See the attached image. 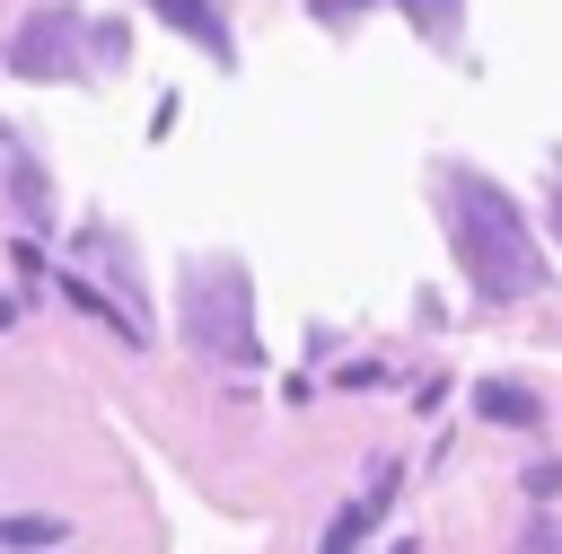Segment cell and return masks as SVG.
<instances>
[{
    "label": "cell",
    "instance_id": "cell-1",
    "mask_svg": "<svg viewBox=\"0 0 562 554\" xmlns=\"http://www.w3.org/2000/svg\"><path fill=\"white\" fill-rule=\"evenodd\" d=\"M439 193H448V246L457 264L474 273L483 299H527L544 281V255L527 246V220L501 185H483L474 167H439Z\"/></svg>",
    "mask_w": 562,
    "mask_h": 554
},
{
    "label": "cell",
    "instance_id": "cell-2",
    "mask_svg": "<svg viewBox=\"0 0 562 554\" xmlns=\"http://www.w3.org/2000/svg\"><path fill=\"white\" fill-rule=\"evenodd\" d=\"M184 334H193L211 361H263V352H255V325H246V290H237L228 264L184 299Z\"/></svg>",
    "mask_w": 562,
    "mask_h": 554
},
{
    "label": "cell",
    "instance_id": "cell-3",
    "mask_svg": "<svg viewBox=\"0 0 562 554\" xmlns=\"http://www.w3.org/2000/svg\"><path fill=\"white\" fill-rule=\"evenodd\" d=\"M79 44H88V26L70 9H35L9 44V70L18 79H79Z\"/></svg>",
    "mask_w": 562,
    "mask_h": 554
},
{
    "label": "cell",
    "instance_id": "cell-4",
    "mask_svg": "<svg viewBox=\"0 0 562 554\" xmlns=\"http://www.w3.org/2000/svg\"><path fill=\"white\" fill-rule=\"evenodd\" d=\"M395 484H404V466H395V457H378V466H369V492L334 510V528H325V554H360V536H369V528L386 519V501H395Z\"/></svg>",
    "mask_w": 562,
    "mask_h": 554
},
{
    "label": "cell",
    "instance_id": "cell-5",
    "mask_svg": "<svg viewBox=\"0 0 562 554\" xmlns=\"http://www.w3.org/2000/svg\"><path fill=\"white\" fill-rule=\"evenodd\" d=\"M474 413L501 422V431H536V422H544V396H527V387H509V378H483V387H474Z\"/></svg>",
    "mask_w": 562,
    "mask_h": 554
},
{
    "label": "cell",
    "instance_id": "cell-6",
    "mask_svg": "<svg viewBox=\"0 0 562 554\" xmlns=\"http://www.w3.org/2000/svg\"><path fill=\"white\" fill-rule=\"evenodd\" d=\"M158 18H167V26H184V35H202V44L228 62V26H220V9H211V0H158Z\"/></svg>",
    "mask_w": 562,
    "mask_h": 554
},
{
    "label": "cell",
    "instance_id": "cell-7",
    "mask_svg": "<svg viewBox=\"0 0 562 554\" xmlns=\"http://www.w3.org/2000/svg\"><path fill=\"white\" fill-rule=\"evenodd\" d=\"M404 18H413V26H430L439 44L457 35V0H404Z\"/></svg>",
    "mask_w": 562,
    "mask_h": 554
},
{
    "label": "cell",
    "instance_id": "cell-8",
    "mask_svg": "<svg viewBox=\"0 0 562 554\" xmlns=\"http://www.w3.org/2000/svg\"><path fill=\"white\" fill-rule=\"evenodd\" d=\"M518 484H527V501H553V492H562V457H527Z\"/></svg>",
    "mask_w": 562,
    "mask_h": 554
},
{
    "label": "cell",
    "instance_id": "cell-9",
    "mask_svg": "<svg viewBox=\"0 0 562 554\" xmlns=\"http://www.w3.org/2000/svg\"><path fill=\"white\" fill-rule=\"evenodd\" d=\"M61 519H0V545H53Z\"/></svg>",
    "mask_w": 562,
    "mask_h": 554
},
{
    "label": "cell",
    "instance_id": "cell-10",
    "mask_svg": "<svg viewBox=\"0 0 562 554\" xmlns=\"http://www.w3.org/2000/svg\"><path fill=\"white\" fill-rule=\"evenodd\" d=\"M518 554H562V519H553V510H536V519H527V536H518Z\"/></svg>",
    "mask_w": 562,
    "mask_h": 554
},
{
    "label": "cell",
    "instance_id": "cell-11",
    "mask_svg": "<svg viewBox=\"0 0 562 554\" xmlns=\"http://www.w3.org/2000/svg\"><path fill=\"white\" fill-rule=\"evenodd\" d=\"M316 9H325V18H351V9H369V0H316Z\"/></svg>",
    "mask_w": 562,
    "mask_h": 554
},
{
    "label": "cell",
    "instance_id": "cell-12",
    "mask_svg": "<svg viewBox=\"0 0 562 554\" xmlns=\"http://www.w3.org/2000/svg\"><path fill=\"white\" fill-rule=\"evenodd\" d=\"M395 554H422V545H413V536H395Z\"/></svg>",
    "mask_w": 562,
    "mask_h": 554
}]
</instances>
